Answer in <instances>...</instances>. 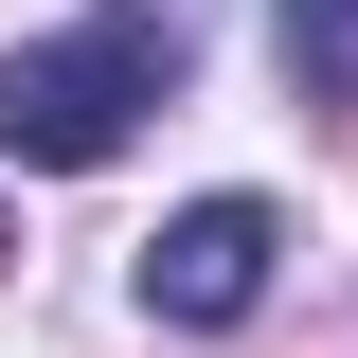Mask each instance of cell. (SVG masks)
I'll return each instance as SVG.
<instances>
[{
  "label": "cell",
  "mask_w": 358,
  "mask_h": 358,
  "mask_svg": "<svg viewBox=\"0 0 358 358\" xmlns=\"http://www.w3.org/2000/svg\"><path fill=\"white\" fill-rule=\"evenodd\" d=\"M197 36H215V0H108L72 36H18L0 54V162H54V179L126 162V126L197 72Z\"/></svg>",
  "instance_id": "cell-1"
},
{
  "label": "cell",
  "mask_w": 358,
  "mask_h": 358,
  "mask_svg": "<svg viewBox=\"0 0 358 358\" xmlns=\"http://www.w3.org/2000/svg\"><path fill=\"white\" fill-rule=\"evenodd\" d=\"M268 268H287V215H268V197H197V215H162V233H143V322L233 341V322L268 305Z\"/></svg>",
  "instance_id": "cell-2"
},
{
  "label": "cell",
  "mask_w": 358,
  "mask_h": 358,
  "mask_svg": "<svg viewBox=\"0 0 358 358\" xmlns=\"http://www.w3.org/2000/svg\"><path fill=\"white\" fill-rule=\"evenodd\" d=\"M268 36H287V90L305 108H358V0H287Z\"/></svg>",
  "instance_id": "cell-3"
},
{
  "label": "cell",
  "mask_w": 358,
  "mask_h": 358,
  "mask_svg": "<svg viewBox=\"0 0 358 358\" xmlns=\"http://www.w3.org/2000/svg\"><path fill=\"white\" fill-rule=\"evenodd\" d=\"M0 251H18V233H0Z\"/></svg>",
  "instance_id": "cell-4"
}]
</instances>
